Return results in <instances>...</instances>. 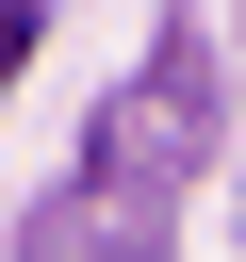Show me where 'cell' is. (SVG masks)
I'll list each match as a JSON object with an SVG mask.
<instances>
[{
	"label": "cell",
	"mask_w": 246,
	"mask_h": 262,
	"mask_svg": "<svg viewBox=\"0 0 246 262\" xmlns=\"http://www.w3.org/2000/svg\"><path fill=\"white\" fill-rule=\"evenodd\" d=\"M16 66H33V0H0V82H16Z\"/></svg>",
	"instance_id": "cell-1"
}]
</instances>
